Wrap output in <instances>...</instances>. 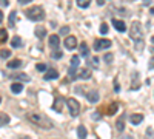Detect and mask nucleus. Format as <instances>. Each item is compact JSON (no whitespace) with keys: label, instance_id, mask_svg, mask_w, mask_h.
I'll return each instance as SVG.
<instances>
[{"label":"nucleus","instance_id":"9b49d317","mask_svg":"<svg viewBox=\"0 0 154 139\" xmlns=\"http://www.w3.org/2000/svg\"><path fill=\"white\" fill-rule=\"evenodd\" d=\"M23 65V62L20 60V59H14V60H11V62H8V68H11V70H16V68H20Z\"/></svg>","mask_w":154,"mask_h":139},{"label":"nucleus","instance_id":"4c0bfd02","mask_svg":"<svg viewBox=\"0 0 154 139\" xmlns=\"http://www.w3.org/2000/svg\"><path fill=\"white\" fill-rule=\"evenodd\" d=\"M146 133H148V134H149V136H152V127H149V128H148V131H146Z\"/></svg>","mask_w":154,"mask_h":139},{"label":"nucleus","instance_id":"bb28decb","mask_svg":"<svg viewBox=\"0 0 154 139\" xmlns=\"http://www.w3.org/2000/svg\"><path fill=\"white\" fill-rule=\"evenodd\" d=\"M16 14H17L16 11H12L9 14V25H11V27H14V23H16Z\"/></svg>","mask_w":154,"mask_h":139},{"label":"nucleus","instance_id":"f8f14e48","mask_svg":"<svg viewBox=\"0 0 154 139\" xmlns=\"http://www.w3.org/2000/svg\"><path fill=\"white\" fill-rule=\"evenodd\" d=\"M22 90H23V85L20 82H12V85H11V91L12 93L19 94V93H22Z\"/></svg>","mask_w":154,"mask_h":139},{"label":"nucleus","instance_id":"6e6552de","mask_svg":"<svg viewBox=\"0 0 154 139\" xmlns=\"http://www.w3.org/2000/svg\"><path fill=\"white\" fill-rule=\"evenodd\" d=\"M57 77H59V71L54 70V68L46 70V73H45V76H43L45 81H54V79H57Z\"/></svg>","mask_w":154,"mask_h":139},{"label":"nucleus","instance_id":"412c9836","mask_svg":"<svg viewBox=\"0 0 154 139\" xmlns=\"http://www.w3.org/2000/svg\"><path fill=\"white\" fill-rule=\"evenodd\" d=\"M23 43H22V39L19 36H16V37H12V40H11V46L12 48H20Z\"/></svg>","mask_w":154,"mask_h":139},{"label":"nucleus","instance_id":"423d86ee","mask_svg":"<svg viewBox=\"0 0 154 139\" xmlns=\"http://www.w3.org/2000/svg\"><path fill=\"white\" fill-rule=\"evenodd\" d=\"M85 96H86V99H88L91 104L99 102V99H100V96H99V91H97V90H89L88 93H85Z\"/></svg>","mask_w":154,"mask_h":139},{"label":"nucleus","instance_id":"f03ea898","mask_svg":"<svg viewBox=\"0 0 154 139\" xmlns=\"http://www.w3.org/2000/svg\"><path fill=\"white\" fill-rule=\"evenodd\" d=\"M130 36L134 42H137V48L140 49L143 45V31H142V27H140L139 22H133L131 25V30H130Z\"/></svg>","mask_w":154,"mask_h":139},{"label":"nucleus","instance_id":"2eb2a0df","mask_svg":"<svg viewBox=\"0 0 154 139\" xmlns=\"http://www.w3.org/2000/svg\"><path fill=\"white\" fill-rule=\"evenodd\" d=\"M11 121V118L6 115V113H2L0 111V127H5V125H8Z\"/></svg>","mask_w":154,"mask_h":139},{"label":"nucleus","instance_id":"72a5a7b5","mask_svg":"<svg viewBox=\"0 0 154 139\" xmlns=\"http://www.w3.org/2000/svg\"><path fill=\"white\" fill-rule=\"evenodd\" d=\"M60 57H62V53H60V51L53 53V59H60Z\"/></svg>","mask_w":154,"mask_h":139},{"label":"nucleus","instance_id":"58836bf2","mask_svg":"<svg viewBox=\"0 0 154 139\" xmlns=\"http://www.w3.org/2000/svg\"><path fill=\"white\" fill-rule=\"evenodd\" d=\"M20 139H29V137H28V136H22Z\"/></svg>","mask_w":154,"mask_h":139},{"label":"nucleus","instance_id":"c85d7f7f","mask_svg":"<svg viewBox=\"0 0 154 139\" xmlns=\"http://www.w3.org/2000/svg\"><path fill=\"white\" fill-rule=\"evenodd\" d=\"M108 33V25L106 23H102L100 25V34H106Z\"/></svg>","mask_w":154,"mask_h":139},{"label":"nucleus","instance_id":"e433bc0d","mask_svg":"<svg viewBox=\"0 0 154 139\" xmlns=\"http://www.w3.org/2000/svg\"><path fill=\"white\" fill-rule=\"evenodd\" d=\"M3 22V12H2V9H0V23Z\"/></svg>","mask_w":154,"mask_h":139},{"label":"nucleus","instance_id":"5701e85b","mask_svg":"<svg viewBox=\"0 0 154 139\" xmlns=\"http://www.w3.org/2000/svg\"><path fill=\"white\" fill-rule=\"evenodd\" d=\"M79 64H80L79 56H72V57H71V68H72V70H75L77 67H79Z\"/></svg>","mask_w":154,"mask_h":139},{"label":"nucleus","instance_id":"1a4fd4ad","mask_svg":"<svg viewBox=\"0 0 154 139\" xmlns=\"http://www.w3.org/2000/svg\"><path fill=\"white\" fill-rule=\"evenodd\" d=\"M48 43H49V46L53 48V49H57V48H59V45H60V39H59V36H56V34L49 36Z\"/></svg>","mask_w":154,"mask_h":139},{"label":"nucleus","instance_id":"0eeeda50","mask_svg":"<svg viewBox=\"0 0 154 139\" xmlns=\"http://www.w3.org/2000/svg\"><path fill=\"white\" fill-rule=\"evenodd\" d=\"M63 45H65L66 49H74L77 46V39H75L74 36H68L66 39H65V42H63Z\"/></svg>","mask_w":154,"mask_h":139},{"label":"nucleus","instance_id":"39448f33","mask_svg":"<svg viewBox=\"0 0 154 139\" xmlns=\"http://www.w3.org/2000/svg\"><path fill=\"white\" fill-rule=\"evenodd\" d=\"M109 46H111V40H108V39H99V40L94 42V49L96 51H102V49H106Z\"/></svg>","mask_w":154,"mask_h":139},{"label":"nucleus","instance_id":"f704fd0d","mask_svg":"<svg viewBox=\"0 0 154 139\" xmlns=\"http://www.w3.org/2000/svg\"><path fill=\"white\" fill-rule=\"evenodd\" d=\"M29 2H31V0H19L20 5H26V3H29Z\"/></svg>","mask_w":154,"mask_h":139},{"label":"nucleus","instance_id":"2f4dec72","mask_svg":"<svg viewBox=\"0 0 154 139\" xmlns=\"http://www.w3.org/2000/svg\"><path fill=\"white\" fill-rule=\"evenodd\" d=\"M69 33V27H63V28H60V36H65V34H68Z\"/></svg>","mask_w":154,"mask_h":139},{"label":"nucleus","instance_id":"a878e982","mask_svg":"<svg viewBox=\"0 0 154 139\" xmlns=\"http://www.w3.org/2000/svg\"><path fill=\"white\" fill-rule=\"evenodd\" d=\"M77 6H79V8H88L89 2H88V0H77Z\"/></svg>","mask_w":154,"mask_h":139},{"label":"nucleus","instance_id":"c756f323","mask_svg":"<svg viewBox=\"0 0 154 139\" xmlns=\"http://www.w3.org/2000/svg\"><path fill=\"white\" fill-rule=\"evenodd\" d=\"M114 91H116V93L120 91V85H119V81H117V79H114Z\"/></svg>","mask_w":154,"mask_h":139},{"label":"nucleus","instance_id":"473e14b6","mask_svg":"<svg viewBox=\"0 0 154 139\" xmlns=\"http://www.w3.org/2000/svg\"><path fill=\"white\" fill-rule=\"evenodd\" d=\"M35 68H37V71H46V65L45 64H38Z\"/></svg>","mask_w":154,"mask_h":139},{"label":"nucleus","instance_id":"4be33fe9","mask_svg":"<svg viewBox=\"0 0 154 139\" xmlns=\"http://www.w3.org/2000/svg\"><path fill=\"white\" fill-rule=\"evenodd\" d=\"M130 119H131V122H133L134 125H137V124H140V122L143 121V116H142V115H133Z\"/></svg>","mask_w":154,"mask_h":139},{"label":"nucleus","instance_id":"c9c22d12","mask_svg":"<svg viewBox=\"0 0 154 139\" xmlns=\"http://www.w3.org/2000/svg\"><path fill=\"white\" fill-rule=\"evenodd\" d=\"M93 64H94V65L99 64V57H94V59H93Z\"/></svg>","mask_w":154,"mask_h":139},{"label":"nucleus","instance_id":"f257e3e1","mask_svg":"<svg viewBox=\"0 0 154 139\" xmlns=\"http://www.w3.org/2000/svg\"><path fill=\"white\" fill-rule=\"evenodd\" d=\"M28 119L37 125V127H40V128H53V121H51L46 115H43V113H38V111H31L28 113Z\"/></svg>","mask_w":154,"mask_h":139},{"label":"nucleus","instance_id":"dca6fc26","mask_svg":"<svg viewBox=\"0 0 154 139\" xmlns=\"http://www.w3.org/2000/svg\"><path fill=\"white\" fill-rule=\"evenodd\" d=\"M53 110L54 111H57V113H62V110H63V99H56V102H54V105H53Z\"/></svg>","mask_w":154,"mask_h":139},{"label":"nucleus","instance_id":"aec40b11","mask_svg":"<svg viewBox=\"0 0 154 139\" xmlns=\"http://www.w3.org/2000/svg\"><path fill=\"white\" fill-rule=\"evenodd\" d=\"M79 49H80V54H82L83 57H86V56L89 54V49H88V45H86V42H82V43L79 45Z\"/></svg>","mask_w":154,"mask_h":139},{"label":"nucleus","instance_id":"cd10ccee","mask_svg":"<svg viewBox=\"0 0 154 139\" xmlns=\"http://www.w3.org/2000/svg\"><path fill=\"white\" fill-rule=\"evenodd\" d=\"M9 56H11V51H9V49H0V57L8 59Z\"/></svg>","mask_w":154,"mask_h":139},{"label":"nucleus","instance_id":"b1692460","mask_svg":"<svg viewBox=\"0 0 154 139\" xmlns=\"http://www.w3.org/2000/svg\"><path fill=\"white\" fill-rule=\"evenodd\" d=\"M8 40V33H6V30H0V43H5Z\"/></svg>","mask_w":154,"mask_h":139},{"label":"nucleus","instance_id":"f3484780","mask_svg":"<svg viewBox=\"0 0 154 139\" xmlns=\"http://www.w3.org/2000/svg\"><path fill=\"white\" fill-rule=\"evenodd\" d=\"M11 77H12V79H17V81H25V82H29V76H28V74H25V73L12 74Z\"/></svg>","mask_w":154,"mask_h":139},{"label":"nucleus","instance_id":"6ab92c4d","mask_svg":"<svg viewBox=\"0 0 154 139\" xmlns=\"http://www.w3.org/2000/svg\"><path fill=\"white\" fill-rule=\"evenodd\" d=\"M116 127H117L119 131H123V130H125V116H123V115L117 119V122H116Z\"/></svg>","mask_w":154,"mask_h":139},{"label":"nucleus","instance_id":"7c9ffc66","mask_svg":"<svg viewBox=\"0 0 154 139\" xmlns=\"http://www.w3.org/2000/svg\"><path fill=\"white\" fill-rule=\"evenodd\" d=\"M103 60L106 62V64H111V62H112V54H105V57H103Z\"/></svg>","mask_w":154,"mask_h":139},{"label":"nucleus","instance_id":"ea45409f","mask_svg":"<svg viewBox=\"0 0 154 139\" xmlns=\"http://www.w3.org/2000/svg\"><path fill=\"white\" fill-rule=\"evenodd\" d=\"M0 102H2V97H0Z\"/></svg>","mask_w":154,"mask_h":139},{"label":"nucleus","instance_id":"393cba45","mask_svg":"<svg viewBox=\"0 0 154 139\" xmlns=\"http://www.w3.org/2000/svg\"><path fill=\"white\" fill-rule=\"evenodd\" d=\"M117 108H119L117 102H112V105H109V108H108V115H114V113L117 111Z\"/></svg>","mask_w":154,"mask_h":139},{"label":"nucleus","instance_id":"4468645a","mask_svg":"<svg viewBox=\"0 0 154 139\" xmlns=\"http://www.w3.org/2000/svg\"><path fill=\"white\" fill-rule=\"evenodd\" d=\"M77 76H79L80 79L86 81V79H89V77H91V71H89V70H86V68H82V70L79 71V74H77ZM77 76H75V77H77Z\"/></svg>","mask_w":154,"mask_h":139},{"label":"nucleus","instance_id":"a211bd4d","mask_svg":"<svg viewBox=\"0 0 154 139\" xmlns=\"http://www.w3.org/2000/svg\"><path fill=\"white\" fill-rule=\"evenodd\" d=\"M35 36H37V39H45L46 37V30L43 27H37L35 28Z\"/></svg>","mask_w":154,"mask_h":139},{"label":"nucleus","instance_id":"7ed1b4c3","mask_svg":"<svg viewBox=\"0 0 154 139\" xmlns=\"http://www.w3.org/2000/svg\"><path fill=\"white\" fill-rule=\"evenodd\" d=\"M25 14H26V17L32 22H42L45 19V11H43L42 6H32V8L26 9Z\"/></svg>","mask_w":154,"mask_h":139},{"label":"nucleus","instance_id":"20e7f679","mask_svg":"<svg viewBox=\"0 0 154 139\" xmlns=\"http://www.w3.org/2000/svg\"><path fill=\"white\" fill-rule=\"evenodd\" d=\"M66 105H68V108H69L71 116H74V118H75V116H79V113H80V104L77 102L74 97L66 99Z\"/></svg>","mask_w":154,"mask_h":139},{"label":"nucleus","instance_id":"ddd939ff","mask_svg":"<svg viewBox=\"0 0 154 139\" xmlns=\"http://www.w3.org/2000/svg\"><path fill=\"white\" fill-rule=\"evenodd\" d=\"M86 134H88L86 127L85 125H79L77 127V136H79V139H86Z\"/></svg>","mask_w":154,"mask_h":139},{"label":"nucleus","instance_id":"9d476101","mask_svg":"<svg viewBox=\"0 0 154 139\" xmlns=\"http://www.w3.org/2000/svg\"><path fill=\"white\" fill-rule=\"evenodd\" d=\"M112 25H114V28L117 30V31H120V33L126 31V25H125V22H123V20H119V19H112Z\"/></svg>","mask_w":154,"mask_h":139}]
</instances>
